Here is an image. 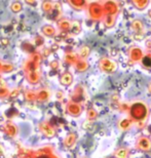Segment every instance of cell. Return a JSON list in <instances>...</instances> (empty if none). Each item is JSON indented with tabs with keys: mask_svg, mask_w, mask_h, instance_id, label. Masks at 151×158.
Listing matches in <instances>:
<instances>
[{
	"mask_svg": "<svg viewBox=\"0 0 151 158\" xmlns=\"http://www.w3.org/2000/svg\"><path fill=\"white\" fill-rule=\"evenodd\" d=\"M145 47H146L147 49H148V52H151V39L146 40V42H145Z\"/></svg>",
	"mask_w": 151,
	"mask_h": 158,
	"instance_id": "cell-20",
	"label": "cell"
},
{
	"mask_svg": "<svg viewBox=\"0 0 151 158\" xmlns=\"http://www.w3.org/2000/svg\"><path fill=\"white\" fill-rule=\"evenodd\" d=\"M116 20L117 17H113V15H105V18L103 19V24L105 25L106 28H113L115 26Z\"/></svg>",
	"mask_w": 151,
	"mask_h": 158,
	"instance_id": "cell-12",
	"label": "cell"
},
{
	"mask_svg": "<svg viewBox=\"0 0 151 158\" xmlns=\"http://www.w3.org/2000/svg\"><path fill=\"white\" fill-rule=\"evenodd\" d=\"M148 15H149V18L151 19V9H150L149 11H148Z\"/></svg>",
	"mask_w": 151,
	"mask_h": 158,
	"instance_id": "cell-22",
	"label": "cell"
},
{
	"mask_svg": "<svg viewBox=\"0 0 151 158\" xmlns=\"http://www.w3.org/2000/svg\"><path fill=\"white\" fill-rule=\"evenodd\" d=\"M134 125V122L132 121V119L130 117H121L118 119L116 126H117L118 131H120L122 132L128 131L132 128V126Z\"/></svg>",
	"mask_w": 151,
	"mask_h": 158,
	"instance_id": "cell-8",
	"label": "cell"
},
{
	"mask_svg": "<svg viewBox=\"0 0 151 158\" xmlns=\"http://www.w3.org/2000/svg\"><path fill=\"white\" fill-rule=\"evenodd\" d=\"M130 106L131 103H120L118 105L117 109L121 113H128V111H130Z\"/></svg>",
	"mask_w": 151,
	"mask_h": 158,
	"instance_id": "cell-17",
	"label": "cell"
},
{
	"mask_svg": "<svg viewBox=\"0 0 151 158\" xmlns=\"http://www.w3.org/2000/svg\"><path fill=\"white\" fill-rule=\"evenodd\" d=\"M71 5L73 6L75 9H83V8H87V3L86 1H75V2H71Z\"/></svg>",
	"mask_w": 151,
	"mask_h": 158,
	"instance_id": "cell-16",
	"label": "cell"
},
{
	"mask_svg": "<svg viewBox=\"0 0 151 158\" xmlns=\"http://www.w3.org/2000/svg\"><path fill=\"white\" fill-rule=\"evenodd\" d=\"M99 69L105 74H112L117 70V63L108 56H103L99 61Z\"/></svg>",
	"mask_w": 151,
	"mask_h": 158,
	"instance_id": "cell-3",
	"label": "cell"
},
{
	"mask_svg": "<svg viewBox=\"0 0 151 158\" xmlns=\"http://www.w3.org/2000/svg\"><path fill=\"white\" fill-rule=\"evenodd\" d=\"M149 3L150 2L148 0H133V1H132V4H133L138 10H144V9H146L148 7Z\"/></svg>",
	"mask_w": 151,
	"mask_h": 158,
	"instance_id": "cell-11",
	"label": "cell"
},
{
	"mask_svg": "<svg viewBox=\"0 0 151 158\" xmlns=\"http://www.w3.org/2000/svg\"><path fill=\"white\" fill-rule=\"evenodd\" d=\"M67 140H68L67 143H68L69 146H72V145L75 143V140H76V135H70L68 137Z\"/></svg>",
	"mask_w": 151,
	"mask_h": 158,
	"instance_id": "cell-19",
	"label": "cell"
},
{
	"mask_svg": "<svg viewBox=\"0 0 151 158\" xmlns=\"http://www.w3.org/2000/svg\"><path fill=\"white\" fill-rule=\"evenodd\" d=\"M103 5L104 11L106 15H113V17H117L119 11H120V6L117 1H112V0H107V1L101 2Z\"/></svg>",
	"mask_w": 151,
	"mask_h": 158,
	"instance_id": "cell-4",
	"label": "cell"
},
{
	"mask_svg": "<svg viewBox=\"0 0 151 158\" xmlns=\"http://www.w3.org/2000/svg\"><path fill=\"white\" fill-rule=\"evenodd\" d=\"M135 148L141 152H149L151 151V139L147 135H140L136 140Z\"/></svg>",
	"mask_w": 151,
	"mask_h": 158,
	"instance_id": "cell-6",
	"label": "cell"
},
{
	"mask_svg": "<svg viewBox=\"0 0 151 158\" xmlns=\"http://www.w3.org/2000/svg\"><path fill=\"white\" fill-rule=\"evenodd\" d=\"M128 117L134 122V124H137L140 128H143L150 115L149 105L145 101L135 100L133 102H131L130 111H128Z\"/></svg>",
	"mask_w": 151,
	"mask_h": 158,
	"instance_id": "cell-1",
	"label": "cell"
},
{
	"mask_svg": "<svg viewBox=\"0 0 151 158\" xmlns=\"http://www.w3.org/2000/svg\"><path fill=\"white\" fill-rule=\"evenodd\" d=\"M87 15L93 21L96 22L103 21V19L106 15L101 2H94L89 4V6H87Z\"/></svg>",
	"mask_w": 151,
	"mask_h": 158,
	"instance_id": "cell-2",
	"label": "cell"
},
{
	"mask_svg": "<svg viewBox=\"0 0 151 158\" xmlns=\"http://www.w3.org/2000/svg\"><path fill=\"white\" fill-rule=\"evenodd\" d=\"M131 28L135 32V35H139L140 37L144 36L146 33V27L141 20H134L131 23Z\"/></svg>",
	"mask_w": 151,
	"mask_h": 158,
	"instance_id": "cell-7",
	"label": "cell"
},
{
	"mask_svg": "<svg viewBox=\"0 0 151 158\" xmlns=\"http://www.w3.org/2000/svg\"><path fill=\"white\" fill-rule=\"evenodd\" d=\"M147 91H148L149 94H151V82L148 84V86H147Z\"/></svg>",
	"mask_w": 151,
	"mask_h": 158,
	"instance_id": "cell-21",
	"label": "cell"
},
{
	"mask_svg": "<svg viewBox=\"0 0 151 158\" xmlns=\"http://www.w3.org/2000/svg\"><path fill=\"white\" fill-rule=\"evenodd\" d=\"M87 68H89V64H87V62L86 61V60H79V61L77 62L76 64V69L79 72H83L87 70Z\"/></svg>",
	"mask_w": 151,
	"mask_h": 158,
	"instance_id": "cell-14",
	"label": "cell"
},
{
	"mask_svg": "<svg viewBox=\"0 0 151 158\" xmlns=\"http://www.w3.org/2000/svg\"><path fill=\"white\" fill-rule=\"evenodd\" d=\"M130 155L131 150L128 147H119L113 152L114 158H130Z\"/></svg>",
	"mask_w": 151,
	"mask_h": 158,
	"instance_id": "cell-9",
	"label": "cell"
},
{
	"mask_svg": "<svg viewBox=\"0 0 151 158\" xmlns=\"http://www.w3.org/2000/svg\"><path fill=\"white\" fill-rule=\"evenodd\" d=\"M144 52L139 46H131L128 49V56L131 63L133 64H140L144 56Z\"/></svg>",
	"mask_w": 151,
	"mask_h": 158,
	"instance_id": "cell-5",
	"label": "cell"
},
{
	"mask_svg": "<svg viewBox=\"0 0 151 158\" xmlns=\"http://www.w3.org/2000/svg\"><path fill=\"white\" fill-rule=\"evenodd\" d=\"M69 113L73 116H79V114L81 113V107L78 104H71L69 106Z\"/></svg>",
	"mask_w": 151,
	"mask_h": 158,
	"instance_id": "cell-13",
	"label": "cell"
},
{
	"mask_svg": "<svg viewBox=\"0 0 151 158\" xmlns=\"http://www.w3.org/2000/svg\"><path fill=\"white\" fill-rule=\"evenodd\" d=\"M98 116H99V113L95 108L89 109V111H87V119L90 120V121H94L95 119L98 118Z\"/></svg>",
	"mask_w": 151,
	"mask_h": 158,
	"instance_id": "cell-15",
	"label": "cell"
},
{
	"mask_svg": "<svg viewBox=\"0 0 151 158\" xmlns=\"http://www.w3.org/2000/svg\"><path fill=\"white\" fill-rule=\"evenodd\" d=\"M141 67L147 71H151V52H147L144 55L142 61L140 63Z\"/></svg>",
	"mask_w": 151,
	"mask_h": 158,
	"instance_id": "cell-10",
	"label": "cell"
},
{
	"mask_svg": "<svg viewBox=\"0 0 151 158\" xmlns=\"http://www.w3.org/2000/svg\"><path fill=\"white\" fill-rule=\"evenodd\" d=\"M90 53V49L89 46H83L81 47L80 49V56L82 58L83 60H86L87 56H89V55Z\"/></svg>",
	"mask_w": 151,
	"mask_h": 158,
	"instance_id": "cell-18",
	"label": "cell"
}]
</instances>
